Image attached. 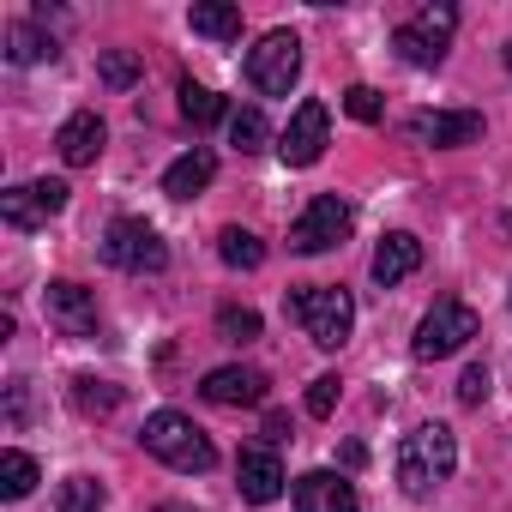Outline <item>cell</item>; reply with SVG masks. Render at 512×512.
I'll return each instance as SVG.
<instances>
[{
    "mask_svg": "<svg viewBox=\"0 0 512 512\" xmlns=\"http://www.w3.org/2000/svg\"><path fill=\"white\" fill-rule=\"evenodd\" d=\"M350 229H356V205L338 199V193H320V199H308V211L290 223V247H296V253H332V247H344Z\"/></svg>",
    "mask_w": 512,
    "mask_h": 512,
    "instance_id": "8",
    "label": "cell"
},
{
    "mask_svg": "<svg viewBox=\"0 0 512 512\" xmlns=\"http://www.w3.org/2000/svg\"><path fill=\"white\" fill-rule=\"evenodd\" d=\"M55 506H61V512H103V506H109V488H103L97 476H67V482L55 488Z\"/></svg>",
    "mask_w": 512,
    "mask_h": 512,
    "instance_id": "24",
    "label": "cell"
},
{
    "mask_svg": "<svg viewBox=\"0 0 512 512\" xmlns=\"http://www.w3.org/2000/svg\"><path fill=\"white\" fill-rule=\"evenodd\" d=\"M217 332L229 344H253V338H260V314H253V308H217Z\"/></svg>",
    "mask_w": 512,
    "mask_h": 512,
    "instance_id": "28",
    "label": "cell"
},
{
    "mask_svg": "<svg viewBox=\"0 0 512 512\" xmlns=\"http://www.w3.org/2000/svg\"><path fill=\"white\" fill-rule=\"evenodd\" d=\"M157 512H193V506H175V500H169V506H157Z\"/></svg>",
    "mask_w": 512,
    "mask_h": 512,
    "instance_id": "33",
    "label": "cell"
},
{
    "mask_svg": "<svg viewBox=\"0 0 512 512\" xmlns=\"http://www.w3.org/2000/svg\"><path fill=\"white\" fill-rule=\"evenodd\" d=\"M193 37H211V43H235L241 37V7H229V0H199V7L187 13Z\"/></svg>",
    "mask_w": 512,
    "mask_h": 512,
    "instance_id": "20",
    "label": "cell"
},
{
    "mask_svg": "<svg viewBox=\"0 0 512 512\" xmlns=\"http://www.w3.org/2000/svg\"><path fill=\"white\" fill-rule=\"evenodd\" d=\"M217 253H223L229 272H260V266H266V241L253 235V229H235V223L217 235Z\"/></svg>",
    "mask_w": 512,
    "mask_h": 512,
    "instance_id": "21",
    "label": "cell"
},
{
    "mask_svg": "<svg viewBox=\"0 0 512 512\" xmlns=\"http://www.w3.org/2000/svg\"><path fill=\"white\" fill-rule=\"evenodd\" d=\"M404 133H410L416 145L452 151V145H476V139H482V115H476V109H416Z\"/></svg>",
    "mask_w": 512,
    "mask_h": 512,
    "instance_id": "11",
    "label": "cell"
},
{
    "mask_svg": "<svg viewBox=\"0 0 512 512\" xmlns=\"http://www.w3.org/2000/svg\"><path fill=\"white\" fill-rule=\"evenodd\" d=\"M452 470H458V434L446 422H422L404 434V446H398V488L404 494H428Z\"/></svg>",
    "mask_w": 512,
    "mask_h": 512,
    "instance_id": "3",
    "label": "cell"
},
{
    "mask_svg": "<svg viewBox=\"0 0 512 512\" xmlns=\"http://www.w3.org/2000/svg\"><path fill=\"white\" fill-rule=\"evenodd\" d=\"M103 260H109L115 272L145 278V272H163V266H169V241H163L145 217H115V223L103 229Z\"/></svg>",
    "mask_w": 512,
    "mask_h": 512,
    "instance_id": "7",
    "label": "cell"
},
{
    "mask_svg": "<svg viewBox=\"0 0 512 512\" xmlns=\"http://www.w3.org/2000/svg\"><path fill=\"white\" fill-rule=\"evenodd\" d=\"M43 308H49V326L61 338H97V296L73 278H55L43 290Z\"/></svg>",
    "mask_w": 512,
    "mask_h": 512,
    "instance_id": "12",
    "label": "cell"
},
{
    "mask_svg": "<svg viewBox=\"0 0 512 512\" xmlns=\"http://www.w3.org/2000/svg\"><path fill=\"white\" fill-rule=\"evenodd\" d=\"M416 266H422V241H416L410 229H392V235H380V247H374V284H380V290L404 284Z\"/></svg>",
    "mask_w": 512,
    "mask_h": 512,
    "instance_id": "16",
    "label": "cell"
},
{
    "mask_svg": "<svg viewBox=\"0 0 512 512\" xmlns=\"http://www.w3.org/2000/svg\"><path fill=\"white\" fill-rule=\"evenodd\" d=\"M247 85L260 97H290L296 79H302V37L296 31H266L260 43L247 49Z\"/></svg>",
    "mask_w": 512,
    "mask_h": 512,
    "instance_id": "5",
    "label": "cell"
},
{
    "mask_svg": "<svg viewBox=\"0 0 512 512\" xmlns=\"http://www.w3.org/2000/svg\"><path fill=\"white\" fill-rule=\"evenodd\" d=\"M452 31H458V7H452V0H434V7L410 13V19L392 31V49H398L404 67H440Z\"/></svg>",
    "mask_w": 512,
    "mask_h": 512,
    "instance_id": "4",
    "label": "cell"
},
{
    "mask_svg": "<svg viewBox=\"0 0 512 512\" xmlns=\"http://www.w3.org/2000/svg\"><path fill=\"white\" fill-rule=\"evenodd\" d=\"M476 332H482L476 308H470V302H458V296H440V302L422 314V326H416V338H410V356H416V362H440V356L464 350Z\"/></svg>",
    "mask_w": 512,
    "mask_h": 512,
    "instance_id": "6",
    "label": "cell"
},
{
    "mask_svg": "<svg viewBox=\"0 0 512 512\" xmlns=\"http://www.w3.org/2000/svg\"><path fill=\"white\" fill-rule=\"evenodd\" d=\"M31 488H37V458L19 452V446H7V452H0V494H7V500H25Z\"/></svg>",
    "mask_w": 512,
    "mask_h": 512,
    "instance_id": "23",
    "label": "cell"
},
{
    "mask_svg": "<svg viewBox=\"0 0 512 512\" xmlns=\"http://www.w3.org/2000/svg\"><path fill=\"white\" fill-rule=\"evenodd\" d=\"M500 61H506V73H512V43H506V49H500Z\"/></svg>",
    "mask_w": 512,
    "mask_h": 512,
    "instance_id": "34",
    "label": "cell"
},
{
    "mask_svg": "<svg viewBox=\"0 0 512 512\" xmlns=\"http://www.w3.org/2000/svg\"><path fill=\"white\" fill-rule=\"evenodd\" d=\"M181 115H187L193 127H211V121H223V97L187 79V85H181Z\"/></svg>",
    "mask_w": 512,
    "mask_h": 512,
    "instance_id": "26",
    "label": "cell"
},
{
    "mask_svg": "<svg viewBox=\"0 0 512 512\" xmlns=\"http://www.w3.org/2000/svg\"><path fill=\"white\" fill-rule=\"evenodd\" d=\"M61 49H55V37L43 31V25H31V19H19V25H7V61L13 67H43V61H55Z\"/></svg>",
    "mask_w": 512,
    "mask_h": 512,
    "instance_id": "19",
    "label": "cell"
},
{
    "mask_svg": "<svg viewBox=\"0 0 512 512\" xmlns=\"http://www.w3.org/2000/svg\"><path fill=\"white\" fill-rule=\"evenodd\" d=\"M139 446H145L151 458H163L169 470H181V476H205V470L217 464V446H211L205 428H193V416H181V410H157V416H145Z\"/></svg>",
    "mask_w": 512,
    "mask_h": 512,
    "instance_id": "2",
    "label": "cell"
},
{
    "mask_svg": "<svg viewBox=\"0 0 512 512\" xmlns=\"http://www.w3.org/2000/svg\"><path fill=\"white\" fill-rule=\"evenodd\" d=\"M338 398H344V380H338V374H320V380L308 386V416H332Z\"/></svg>",
    "mask_w": 512,
    "mask_h": 512,
    "instance_id": "30",
    "label": "cell"
},
{
    "mask_svg": "<svg viewBox=\"0 0 512 512\" xmlns=\"http://www.w3.org/2000/svg\"><path fill=\"white\" fill-rule=\"evenodd\" d=\"M326 145H332V109H326L320 97L296 103L290 127L278 133V157H284L290 169H314V163L326 157Z\"/></svg>",
    "mask_w": 512,
    "mask_h": 512,
    "instance_id": "9",
    "label": "cell"
},
{
    "mask_svg": "<svg viewBox=\"0 0 512 512\" xmlns=\"http://www.w3.org/2000/svg\"><path fill=\"white\" fill-rule=\"evenodd\" d=\"M284 308H290V320H296L320 350H344L350 332H356V296H350L344 284H302V290L284 296Z\"/></svg>",
    "mask_w": 512,
    "mask_h": 512,
    "instance_id": "1",
    "label": "cell"
},
{
    "mask_svg": "<svg viewBox=\"0 0 512 512\" xmlns=\"http://www.w3.org/2000/svg\"><path fill=\"white\" fill-rule=\"evenodd\" d=\"M235 488H241L247 506H272V500L284 494V464H278V452H272V446H241V458H235Z\"/></svg>",
    "mask_w": 512,
    "mask_h": 512,
    "instance_id": "14",
    "label": "cell"
},
{
    "mask_svg": "<svg viewBox=\"0 0 512 512\" xmlns=\"http://www.w3.org/2000/svg\"><path fill=\"white\" fill-rule=\"evenodd\" d=\"M482 398H488V368H482V362H470V368L458 374V404H464V410H476Z\"/></svg>",
    "mask_w": 512,
    "mask_h": 512,
    "instance_id": "31",
    "label": "cell"
},
{
    "mask_svg": "<svg viewBox=\"0 0 512 512\" xmlns=\"http://www.w3.org/2000/svg\"><path fill=\"white\" fill-rule=\"evenodd\" d=\"M266 440H272V446H278V440H290V416H284V410H272V416H266Z\"/></svg>",
    "mask_w": 512,
    "mask_h": 512,
    "instance_id": "32",
    "label": "cell"
},
{
    "mask_svg": "<svg viewBox=\"0 0 512 512\" xmlns=\"http://www.w3.org/2000/svg\"><path fill=\"white\" fill-rule=\"evenodd\" d=\"M97 73H103L109 91H127V85H139V55H133V49H109V55L97 61Z\"/></svg>",
    "mask_w": 512,
    "mask_h": 512,
    "instance_id": "27",
    "label": "cell"
},
{
    "mask_svg": "<svg viewBox=\"0 0 512 512\" xmlns=\"http://www.w3.org/2000/svg\"><path fill=\"white\" fill-rule=\"evenodd\" d=\"M296 512H362L356 482L338 470H308L296 476Z\"/></svg>",
    "mask_w": 512,
    "mask_h": 512,
    "instance_id": "15",
    "label": "cell"
},
{
    "mask_svg": "<svg viewBox=\"0 0 512 512\" xmlns=\"http://www.w3.org/2000/svg\"><path fill=\"white\" fill-rule=\"evenodd\" d=\"M73 410H79V416H115V410H121V386H109V380H97V374H79V380H73Z\"/></svg>",
    "mask_w": 512,
    "mask_h": 512,
    "instance_id": "22",
    "label": "cell"
},
{
    "mask_svg": "<svg viewBox=\"0 0 512 512\" xmlns=\"http://www.w3.org/2000/svg\"><path fill=\"white\" fill-rule=\"evenodd\" d=\"M103 121L91 115V109H79V115H67L61 121V133H55V145H61V163H73V169H85V163H97L103 157Z\"/></svg>",
    "mask_w": 512,
    "mask_h": 512,
    "instance_id": "17",
    "label": "cell"
},
{
    "mask_svg": "<svg viewBox=\"0 0 512 512\" xmlns=\"http://www.w3.org/2000/svg\"><path fill=\"white\" fill-rule=\"evenodd\" d=\"M67 181H55V175H43V181H25V187H7L0 193V217H7V229H19V235H31V229H43L49 217H61L67 211Z\"/></svg>",
    "mask_w": 512,
    "mask_h": 512,
    "instance_id": "10",
    "label": "cell"
},
{
    "mask_svg": "<svg viewBox=\"0 0 512 512\" xmlns=\"http://www.w3.org/2000/svg\"><path fill=\"white\" fill-rule=\"evenodd\" d=\"M344 109H350V121H362V127H374V121L386 115V103H380L374 85H350V91H344Z\"/></svg>",
    "mask_w": 512,
    "mask_h": 512,
    "instance_id": "29",
    "label": "cell"
},
{
    "mask_svg": "<svg viewBox=\"0 0 512 512\" xmlns=\"http://www.w3.org/2000/svg\"><path fill=\"white\" fill-rule=\"evenodd\" d=\"M211 181H217V157H211L205 145H193L187 157H175V163L163 169V193H169V199H199Z\"/></svg>",
    "mask_w": 512,
    "mask_h": 512,
    "instance_id": "18",
    "label": "cell"
},
{
    "mask_svg": "<svg viewBox=\"0 0 512 512\" xmlns=\"http://www.w3.org/2000/svg\"><path fill=\"white\" fill-rule=\"evenodd\" d=\"M199 392H205V404H217V410H247V404H266L272 380H266L260 368L229 362V368H211V374L199 380Z\"/></svg>",
    "mask_w": 512,
    "mask_h": 512,
    "instance_id": "13",
    "label": "cell"
},
{
    "mask_svg": "<svg viewBox=\"0 0 512 512\" xmlns=\"http://www.w3.org/2000/svg\"><path fill=\"white\" fill-rule=\"evenodd\" d=\"M229 145H235L241 157L266 151V145H272V127H266V115H260V109H235V115H229Z\"/></svg>",
    "mask_w": 512,
    "mask_h": 512,
    "instance_id": "25",
    "label": "cell"
}]
</instances>
